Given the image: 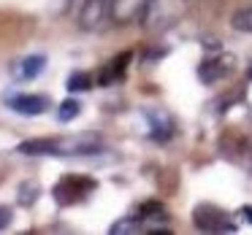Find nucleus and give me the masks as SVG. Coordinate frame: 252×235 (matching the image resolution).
Segmentation results:
<instances>
[{"label":"nucleus","mask_w":252,"mask_h":235,"mask_svg":"<svg viewBox=\"0 0 252 235\" xmlns=\"http://www.w3.org/2000/svg\"><path fill=\"white\" fill-rule=\"evenodd\" d=\"M95 189H98V181L95 179H90V176H79V173H68V176H63V179L55 184L52 197H55L57 206L68 208V206H76V203L87 200Z\"/></svg>","instance_id":"nucleus-1"},{"label":"nucleus","mask_w":252,"mask_h":235,"mask_svg":"<svg viewBox=\"0 0 252 235\" xmlns=\"http://www.w3.org/2000/svg\"><path fill=\"white\" fill-rule=\"evenodd\" d=\"M55 141H57L55 157H93V154H100L106 149V141L98 132H79V135H65V138H55Z\"/></svg>","instance_id":"nucleus-2"},{"label":"nucleus","mask_w":252,"mask_h":235,"mask_svg":"<svg viewBox=\"0 0 252 235\" xmlns=\"http://www.w3.org/2000/svg\"><path fill=\"white\" fill-rule=\"evenodd\" d=\"M3 103L19 116H41L52 108V100L46 95H33V92H14V95H6Z\"/></svg>","instance_id":"nucleus-3"},{"label":"nucleus","mask_w":252,"mask_h":235,"mask_svg":"<svg viewBox=\"0 0 252 235\" xmlns=\"http://www.w3.org/2000/svg\"><path fill=\"white\" fill-rule=\"evenodd\" d=\"M233 65H236L233 57L217 49L212 57H206V60L201 62V68H198V78H201V84H209V87H212V84L228 78L230 73H233Z\"/></svg>","instance_id":"nucleus-4"},{"label":"nucleus","mask_w":252,"mask_h":235,"mask_svg":"<svg viewBox=\"0 0 252 235\" xmlns=\"http://www.w3.org/2000/svg\"><path fill=\"white\" fill-rule=\"evenodd\" d=\"M192 219H195V227L203 230V233H233L236 230L230 216L225 211H220L217 206H198L192 211Z\"/></svg>","instance_id":"nucleus-5"},{"label":"nucleus","mask_w":252,"mask_h":235,"mask_svg":"<svg viewBox=\"0 0 252 235\" xmlns=\"http://www.w3.org/2000/svg\"><path fill=\"white\" fill-rule=\"evenodd\" d=\"M111 6L114 0H84L79 8V25L84 30H100L106 22H111Z\"/></svg>","instance_id":"nucleus-6"},{"label":"nucleus","mask_w":252,"mask_h":235,"mask_svg":"<svg viewBox=\"0 0 252 235\" xmlns=\"http://www.w3.org/2000/svg\"><path fill=\"white\" fill-rule=\"evenodd\" d=\"M152 0H114L111 6V22L114 25H130V22H141L144 11Z\"/></svg>","instance_id":"nucleus-7"},{"label":"nucleus","mask_w":252,"mask_h":235,"mask_svg":"<svg viewBox=\"0 0 252 235\" xmlns=\"http://www.w3.org/2000/svg\"><path fill=\"white\" fill-rule=\"evenodd\" d=\"M130 60H133V52H122V54H117L111 62H106V65L100 68V73H98V84L100 87H111V84L122 81Z\"/></svg>","instance_id":"nucleus-8"},{"label":"nucleus","mask_w":252,"mask_h":235,"mask_svg":"<svg viewBox=\"0 0 252 235\" xmlns=\"http://www.w3.org/2000/svg\"><path fill=\"white\" fill-rule=\"evenodd\" d=\"M44 68H46V54H28L19 62H14L11 76L17 78V81H35V78L44 73Z\"/></svg>","instance_id":"nucleus-9"},{"label":"nucleus","mask_w":252,"mask_h":235,"mask_svg":"<svg viewBox=\"0 0 252 235\" xmlns=\"http://www.w3.org/2000/svg\"><path fill=\"white\" fill-rule=\"evenodd\" d=\"M144 116H147V122H149V130H152L155 141H168V138L174 135V122H171V116L165 114V111L147 108Z\"/></svg>","instance_id":"nucleus-10"},{"label":"nucleus","mask_w":252,"mask_h":235,"mask_svg":"<svg viewBox=\"0 0 252 235\" xmlns=\"http://www.w3.org/2000/svg\"><path fill=\"white\" fill-rule=\"evenodd\" d=\"M17 152L25 154V157H55L57 141L55 138H30V141L19 143Z\"/></svg>","instance_id":"nucleus-11"},{"label":"nucleus","mask_w":252,"mask_h":235,"mask_svg":"<svg viewBox=\"0 0 252 235\" xmlns=\"http://www.w3.org/2000/svg\"><path fill=\"white\" fill-rule=\"evenodd\" d=\"M230 27H233L236 33L252 35V3H247V6L236 8V11L230 14Z\"/></svg>","instance_id":"nucleus-12"},{"label":"nucleus","mask_w":252,"mask_h":235,"mask_svg":"<svg viewBox=\"0 0 252 235\" xmlns=\"http://www.w3.org/2000/svg\"><path fill=\"white\" fill-rule=\"evenodd\" d=\"M38 195H41L38 181H22V184H19V189H17V203L22 208H30V206H35Z\"/></svg>","instance_id":"nucleus-13"},{"label":"nucleus","mask_w":252,"mask_h":235,"mask_svg":"<svg viewBox=\"0 0 252 235\" xmlns=\"http://www.w3.org/2000/svg\"><path fill=\"white\" fill-rule=\"evenodd\" d=\"M65 89L71 95H76V92H90L93 89V76H90L87 71H73L71 76H68V81H65Z\"/></svg>","instance_id":"nucleus-14"},{"label":"nucleus","mask_w":252,"mask_h":235,"mask_svg":"<svg viewBox=\"0 0 252 235\" xmlns=\"http://www.w3.org/2000/svg\"><path fill=\"white\" fill-rule=\"evenodd\" d=\"M79 114H82V103H79L76 98H65L60 105H57V122H60V125L73 122Z\"/></svg>","instance_id":"nucleus-15"},{"label":"nucleus","mask_w":252,"mask_h":235,"mask_svg":"<svg viewBox=\"0 0 252 235\" xmlns=\"http://www.w3.org/2000/svg\"><path fill=\"white\" fill-rule=\"evenodd\" d=\"M11 219H14V211L8 206H0V230H6L8 224H11Z\"/></svg>","instance_id":"nucleus-16"},{"label":"nucleus","mask_w":252,"mask_h":235,"mask_svg":"<svg viewBox=\"0 0 252 235\" xmlns=\"http://www.w3.org/2000/svg\"><path fill=\"white\" fill-rule=\"evenodd\" d=\"M241 213H244V216H247L244 222H252V208H250V206H247V208H241Z\"/></svg>","instance_id":"nucleus-17"}]
</instances>
